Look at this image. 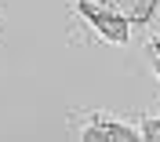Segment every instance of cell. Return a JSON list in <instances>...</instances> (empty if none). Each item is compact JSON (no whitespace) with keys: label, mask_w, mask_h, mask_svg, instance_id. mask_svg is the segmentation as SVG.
Instances as JSON below:
<instances>
[{"label":"cell","mask_w":160,"mask_h":142,"mask_svg":"<svg viewBox=\"0 0 160 142\" xmlns=\"http://www.w3.org/2000/svg\"><path fill=\"white\" fill-rule=\"evenodd\" d=\"M117 44V48H128L131 44V22L128 15L113 11L109 4H95V0H77L69 4V44Z\"/></svg>","instance_id":"obj_1"},{"label":"cell","mask_w":160,"mask_h":142,"mask_svg":"<svg viewBox=\"0 0 160 142\" xmlns=\"http://www.w3.org/2000/svg\"><path fill=\"white\" fill-rule=\"evenodd\" d=\"M66 135L77 142H138L135 113L106 109V106H69L66 109Z\"/></svg>","instance_id":"obj_2"},{"label":"cell","mask_w":160,"mask_h":142,"mask_svg":"<svg viewBox=\"0 0 160 142\" xmlns=\"http://www.w3.org/2000/svg\"><path fill=\"white\" fill-rule=\"evenodd\" d=\"M135 124H138V139L142 142H160V102L149 109L135 113Z\"/></svg>","instance_id":"obj_3"},{"label":"cell","mask_w":160,"mask_h":142,"mask_svg":"<svg viewBox=\"0 0 160 142\" xmlns=\"http://www.w3.org/2000/svg\"><path fill=\"white\" fill-rule=\"evenodd\" d=\"M138 51H142V62H160V29H146Z\"/></svg>","instance_id":"obj_4"},{"label":"cell","mask_w":160,"mask_h":142,"mask_svg":"<svg viewBox=\"0 0 160 142\" xmlns=\"http://www.w3.org/2000/svg\"><path fill=\"white\" fill-rule=\"evenodd\" d=\"M149 66V77H153V88H157V99H160V62H146Z\"/></svg>","instance_id":"obj_5"},{"label":"cell","mask_w":160,"mask_h":142,"mask_svg":"<svg viewBox=\"0 0 160 142\" xmlns=\"http://www.w3.org/2000/svg\"><path fill=\"white\" fill-rule=\"evenodd\" d=\"M0 37H4V8H0Z\"/></svg>","instance_id":"obj_6"},{"label":"cell","mask_w":160,"mask_h":142,"mask_svg":"<svg viewBox=\"0 0 160 142\" xmlns=\"http://www.w3.org/2000/svg\"><path fill=\"white\" fill-rule=\"evenodd\" d=\"M0 8H4V0H0Z\"/></svg>","instance_id":"obj_7"}]
</instances>
